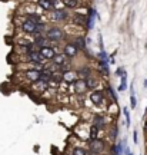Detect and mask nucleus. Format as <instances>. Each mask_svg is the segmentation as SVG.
<instances>
[{"label":"nucleus","mask_w":147,"mask_h":155,"mask_svg":"<svg viewBox=\"0 0 147 155\" xmlns=\"http://www.w3.org/2000/svg\"><path fill=\"white\" fill-rule=\"evenodd\" d=\"M47 38L50 40H60L63 38V32L59 28H52L50 30H47Z\"/></svg>","instance_id":"f257e3e1"},{"label":"nucleus","mask_w":147,"mask_h":155,"mask_svg":"<svg viewBox=\"0 0 147 155\" xmlns=\"http://www.w3.org/2000/svg\"><path fill=\"white\" fill-rule=\"evenodd\" d=\"M26 76H27V79L32 81V82H39V81L42 79V72L37 71V69H32V71H27V72H26Z\"/></svg>","instance_id":"f03ea898"},{"label":"nucleus","mask_w":147,"mask_h":155,"mask_svg":"<svg viewBox=\"0 0 147 155\" xmlns=\"http://www.w3.org/2000/svg\"><path fill=\"white\" fill-rule=\"evenodd\" d=\"M40 55L43 56V59H55L56 52L49 46H44V48L40 49Z\"/></svg>","instance_id":"7ed1b4c3"},{"label":"nucleus","mask_w":147,"mask_h":155,"mask_svg":"<svg viewBox=\"0 0 147 155\" xmlns=\"http://www.w3.org/2000/svg\"><path fill=\"white\" fill-rule=\"evenodd\" d=\"M90 150H92L94 154H100V152L104 150V144L100 139H94L92 144H90Z\"/></svg>","instance_id":"20e7f679"},{"label":"nucleus","mask_w":147,"mask_h":155,"mask_svg":"<svg viewBox=\"0 0 147 155\" xmlns=\"http://www.w3.org/2000/svg\"><path fill=\"white\" fill-rule=\"evenodd\" d=\"M23 30L24 32H27V33H33V32H36L37 30V25L33 22V20H26V22L23 23Z\"/></svg>","instance_id":"39448f33"},{"label":"nucleus","mask_w":147,"mask_h":155,"mask_svg":"<svg viewBox=\"0 0 147 155\" xmlns=\"http://www.w3.org/2000/svg\"><path fill=\"white\" fill-rule=\"evenodd\" d=\"M104 96H103V92H100V91H96V92H93L90 95V101H92L94 105H100L102 102H103Z\"/></svg>","instance_id":"423d86ee"},{"label":"nucleus","mask_w":147,"mask_h":155,"mask_svg":"<svg viewBox=\"0 0 147 155\" xmlns=\"http://www.w3.org/2000/svg\"><path fill=\"white\" fill-rule=\"evenodd\" d=\"M77 52H79V49H77V46L76 45H67L64 48V55L66 56H70V58H73V56H76L77 55Z\"/></svg>","instance_id":"0eeeda50"},{"label":"nucleus","mask_w":147,"mask_h":155,"mask_svg":"<svg viewBox=\"0 0 147 155\" xmlns=\"http://www.w3.org/2000/svg\"><path fill=\"white\" fill-rule=\"evenodd\" d=\"M29 59L33 62V63H42L43 62V56L40 55V52H30L29 53Z\"/></svg>","instance_id":"6e6552de"},{"label":"nucleus","mask_w":147,"mask_h":155,"mask_svg":"<svg viewBox=\"0 0 147 155\" xmlns=\"http://www.w3.org/2000/svg\"><path fill=\"white\" fill-rule=\"evenodd\" d=\"M73 85H74V91H76V94H83V92L87 89V86H86V82H84V81H76Z\"/></svg>","instance_id":"1a4fd4ad"},{"label":"nucleus","mask_w":147,"mask_h":155,"mask_svg":"<svg viewBox=\"0 0 147 155\" xmlns=\"http://www.w3.org/2000/svg\"><path fill=\"white\" fill-rule=\"evenodd\" d=\"M63 81L69 83H74L76 82V73L74 72H64L63 73Z\"/></svg>","instance_id":"9d476101"},{"label":"nucleus","mask_w":147,"mask_h":155,"mask_svg":"<svg viewBox=\"0 0 147 155\" xmlns=\"http://www.w3.org/2000/svg\"><path fill=\"white\" fill-rule=\"evenodd\" d=\"M66 61H67V56L66 55H57L55 56V65H57V66H64L66 65Z\"/></svg>","instance_id":"9b49d317"},{"label":"nucleus","mask_w":147,"mask_h":155,"mask_svg":"<svg viewBox=\"0 0 147 155\" xmlns=\"http://www.w3.org/2000/svg\"><path fill=\"white\" fill-rule=\"evenodd\" d=\"M39 5L46 10H50L53 7V0H39Z\"/></svg>","instance_id":"f8f14e48"},{"label":"nucleus","mask_w":147,"mask_h":155,"mask_svg":"<svg viewBox=\"0 0 147 155\" xmlns=\"http://www.w3.org/2000/svg\"><path fill=\"white\" fill-rule=\"evenodd\" d=\"M64 19H67V13L64 10L55 12V20H64Z\"/></svg>","instance_id":"ddd939ff"},{"label":"nucleus","mask_w":147,"mask_h":155,"mask_svg":"<svg viewBox=\"0 0 147 155\" xmlns=\"http://www.w3.org/2000/svg\"><path fill=\"white\" fill-rule=\"evenodd\" d=\"M94 15H96V12L90 10V16H89V23H87L89 29H93V26H94Z\"/></svg>","instance_id":"4468645a"},{"label":"nucleus","mask_w":147,"mask_h":155,"mask_svg":"<svg viewBox=\"0 0 147 155\" xmlns=\"http://www.w3.org/2000/svg\"><path fill=\"white\" fill-rule=\"evenodd\" d=\"M94 127H104V121H103V118H100V116H96L94 118Z\"/></svg>","instance_id":"2eb2a0df"},{"label":"nucleus","mask_w":147,"mask_h":155,"mask_svg":"<svg viewBox=\"0 0 147 155\" xmlns=\"http://www.w3.org/2000/svg\"><path fill=\"white\" fill-rule=\"evenodd\" d=\"M84 82H86V86H87V88H94V86H96V81H94L93 78H90V76H89Z\"/></svg>","instance_id":"dca6fc26"},{"label":"nucleus","mask_w":147,"mask_h":155,"mask_svg":"<svg viewBox=\"0 0 147 155\" xmlns=\"http://www.w3.org/2000/svg\"><path fill=\"white\" fill-rule=\"evenodd\" d=\"M63 3H64L67 7H76V6H77V0H63Z\"/></svg>","instance_id":"f3484780"},{"label":"nucleus","mask_w":147,"mask_h":155,"mask_svg":"<svg viewBox=\"0 0 147 155\" xmlns=\"http://www.w3.org/2000/svg\"><path fill=\"white\" fill-rule=\"evenodd\" d=\"M73 155H89V154L86 152V150H83V148H74Z\"/></svg>","instance_id":"a211bd4d"},{"label":"nucleus","mask_w":147,"mask_h":155,"mask_svg":"<svg viewBox=\"0 0 147 155\" xmlns=\"http://www.w3.org/2000/svg\"><path fill=\"white\" fill-rule=\"evenodd\" d=\"M97 129H99L97 127H93L92 129H90V138H92L93 141H94V139L97 138Z\"/></svg>","instance_id":"6ab92c4d"},{"label":"nucleus","mask_w":147,"mask_h":155,"mask_svg":"<svg viewBox=\"0 0 147 155\" xmlns=\"http://www.w3.org/2000/svg\"><path fill=\"white\" fill-rule=\"evenodd\" d=\"M123 112H124V116H126V125L129 127V125H130V114H129V109H127V108H124V109H123Z\"/></svg>","instance_id":"aec40b11"},{"label":"nucleus","mask_w":147,"mask_h":155,"mask_svg":"<svg viewBox=\"0 0 147 155\" xmlns=\"http://www.w3.org/2000/svg\"><path fill=\"white\" fill-rule=\"evenodd\" d=\"M130 101H131V106L134 108L136 106V96H134V89L131 88V98H130Z\"/></svg>","instance_id":"412c9836"},{"label":"nucleus","mask_w":147,"mask_h":155,"mask_svg":"<svg viewBox=\"0 0 147 155\" xmlns=\"http://www.w3.org/2000/svg\"><path fill=\"white\" fill-rule=\"evenodd\" d=\"M126 89V75L121 76V85H120V91H124Z\"/></svg>","instance_id":"4be33fe9"},{"label":"nucleus","mask_w":147,"mask_h":155,"mask_svg":"<svg viewBox=\"0 0 147 155\" xmlns=\"http://www.w3.org/2000/svg\"><path fill=\"white\" fill-rule=\"evenodd\" d=\"M76 43L79 45V46H80V48H83V49H84V46H86V45H84V39H83V38L77 39V42H76Z\"/></svg>","instance_id":"5701e85b"},{"label":"nucleus","mask_w":147,"mask_h":155,"mask_svg":"<svg viewBox=\"0 0 147 155\" xmlns=\"http://www.w3.org/2000/svg\"><path fill=\"white\" fill-rule=\"evenodd\" d=\"M111 131H113V132H111V138H114V137H117V128H113Z\"/></svg>","instance_id":"b1692460"},{"label":"nucleus","mask_w":147,"mask_h":155,"mask_svg":"<svg viewBox=\"0 0 147 155\" xmlns=\"http://www.w3.org/2000/svg\"><path fill=\"white\" fill-rule=\"evenodd\" d=\"M117 76H123V69H117V73H116Z\"/></svg>","instance_id":"393cba45"},{"label":"nucleus","mask_w":147,"mask_h":155,"mask_svg":"<svg viewBox=\"0 0 147 155\" xmlns=\"http://www.w3.org/2000/svg\"><path fill=\"white\" fill-rule=\"evenodd\" d=\"M37 45H44V39H42V38L39 39V40H37Z\"/></svg>","instance_id":"a878e982"},{"label":"nucleus","mask_w":147,"mask_h":155,"mask_svg":"<svg viewBox=\"0 0 147 155\" xmlns=\"http://www.w3.org/2000/svg\"><path fill=\"white\" fill-rule=\"evenodd\" d=\"M126 155H133V154L130 152V150H129V148H126Z\"/></svg>","instance_id":"bb28decb"},{"label":"nucleus","mask_w":147,"mask_h":155,"mask_svg":"<svg viewBox=\"0 0 147 155\" xmlns=\"http://www.w3.org/2000/svg\"><path fill=\"white\" fill-rule=\"evenodd\" d=\"M133 138H134V142H137V132L133 134Z\"/></svg>","instance_id":"cd10ccee"},{"label":"nucleus","mask_w":147,"mask_h":155,"mask_svg":"<svg viewBox=\"0 0 147 155\" xmlns=\"http://www.w3.org/2000/svg\"><path fill=\"white\" fill-rule=\"evenodd\" d=\"M144 86H146V88H147V79H146V83H144Z\"/></svg>","instance_id":"c85d7f7f"},{"label":"nucleus","mask_w":147,"mask_h":155,"mask_svg":"<svg viewBox=\"0 0 147 155\" xmlns=\"http://www.w3.org/2000/svg\"><path fill=\"white\" fill-rule=\"evenodd\" d=\"M146 128H147V122H146Z\"/></svg>","instance_id":"c756f323"}]
</instances>
